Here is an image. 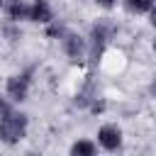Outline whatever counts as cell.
<instances>
[{
	"label": "cell",
	"instance_id": "4",
	"mask_svg": "<svg viewBox=\"0 0 156 156\" xmlns=\"http://www.w3.org/2000/svg\"><path fill=\"white\" fill-rule=\"evenodd\" d=\"M63 49H66V54H68L73 61H78V58L85 56V39H80L78 34L66 32V34H63Z\"/></svg>",
	"mask_w": 156,
	"mask_h": 156
},
{
	"label": "cell",
	"instance_id": "12",
	"mask_svg": "<svg viewBox=\"0 0 156 156\" xmlns=\"http://www.w3.org/2000/svg\"><path fill=\"white\" fill-rule=\"evenodd\" d=\"M151 93H154V95H156V83H154V85H151Z\"/></svg>",
	"mask_w": 156,
	"mask_h": 156
},
{
	"label": "cell",
	"instance_id": "8",
	"mask_svg": "<svg viewBox=\"0 0 156 156\" xmlns=\"http://www.w3.org/2000/svg\"><path fill=\"white\" fill-rule=\"evenodd\" d=\"M71 154L73 156H93L95 154V144H90V141H76L71 146Z\"/></svg>",
	"mask_w": 156,
	"mask_h": 156
},
{
	"label": "cell",
	"instance_id": "13",
	"mask_svg": "<svg viewBox=\"0 0 156 156\" xmlns=\"http://www.w3.org/2000/svg\"><path fill=\"white\" fill-rule=\"evenodd\" d=\"M154 49H156V41H154Z\"/></svg>",
	"mask_w": 156,
	"mask_h": 156
},
{
	"label": "cell",
	"instance_id": "9",
	"mask_svg": "<svg viewBox=\"0 0 156 156\" xmlns=\"http://www.w3.org/2000/svg\"><path fill=\"white\" fill-rule=\"evenodd\" d=\"M95 2H98L100 7H112V5H115V0H95Z\"/></svg>",
	"mask_w": 156,
	"mask_h": 156
},
{
	"label": "cell",
	"instance_id": "3",
	"mask_svg": "<svg viewBox=\"0 0 156 156\" xmlns=\"http://www.w3.org/2000/svg\"><path fill=\"white\" fill-rule=\"evenodd\" d=\"M98 141H100V146L107 149V151L119 149V144H122V132H119V127H115V124H105V127H100V132H98Z\"/></svg>",
	"mask_w": 156,
	"mask_h": 156
},
{
	"label": "cell",
	"instance_id": "11",
	"mask_svg": "<svg viewBox=\"0 0 156 156\" xmlns=\"http://www.w3.org/2000/svg\"><path fill=\"white\" fill-rule=\"evenodd\" d=\"M5 110H7V105H5V100H2V98H0V115H2V112H5Z\"/></svg>",
	"mask_w": 156,
	"mask_h": 156
},
{
	"label": "cell",
	"instance_id": "5",
	"mask_svg": "<svg viewBox=\"0 0 156 156\" xmlns=\"http://www.w3.org/2000/svg\"><path fill=\"white\" fill-rule=\"evenodd\" d=\"M29 20H32V22H41V24H49V22L54 20V15H51V7H49V2H46V0H34Z\"/></svg>",
	"mask_w": 156,
	"mask_h": 156
},
{
	"label": "cell",
	"instance_id": "10",
	"mask_svg": "<svg viewBox=\"0 0 156 156\" xmlns=\"http://www.w3.org/2000/svg\"><path fill=\"white\" fill-rule=\"evenodd\" d=\"M151 24L156 27V7H151Z\"/></svg>",
	"mask_w": 156,
	"mask_h": 156
},
{
	"label": "cell",
	"instance_id": "2",
	"mask_svg": "<svg viewBox=\"0 0 156 156\" xmlns=\"http://www.w3.org/2000/svg\"><path fill=\"white\" fill-rule=\"evenodd\" d=\"M29 93V73H20V76H12L7 80V95L15 100V102H22Z\"/></svg>",
	"mask_w": 156,
	"mask_h": 156
},
{
	"label": "cell",
	"instance_id": "1",
	"mask_svg": "<svg viewBox=\"0 0 156 156\" xmlns=\"http://www.w3.org/2000/svg\"><path fill=\"white\" fill-rule=\"evenodd\" d=\"M27 132V117L20 115V112H12V110H5L0 115V139L5 144H15L24 136Z\"/></svg>",
	"mask_w": 156,
	"mask_h": 156
},
{
	"label": "cell",
	"instance_id": "6",
	"mask_svg": "<svg viewBox=\"0 0 156 156\" xmlns=\"http://www.w3.org/2000/svg\"><path fill=\"white\" fill-rule=\"evenodd\" d=\"M7 15H10V20H29L32 5H27L24 0H10L7 2Z\"/></svg>",
	"mask_w": 156,
	"mask_h": 156
},
{
	"label": "cell",
	"instance_id": "14",
	"mask_svg": "<svg viewBox=\"0 0 156 156\" xmlns=\"http://www.w3.org/2000/svg\"><path fill=\"white\" fill-rule=\"evenodd\" d=\"M0 5H2V0H0Z\"/></svg>",
	"mask_w": 156,
	"mask_h": 156
},
{
	"label": "cell",
	"instance_id": "7",
	"mask_svg": "<svg viewBox=\"0 0 156 156\" xmlns=\"http://www.w3.org/2000/svg\"><path fill=\"white\" fill-rule=\"evenodd\" d=\"M124 5H127V10H129V12L141 15V12H151L154 0H124Z\"/></svg>",
	"mask_w": 156,
	"mask_h": 156
}]
</instances>
